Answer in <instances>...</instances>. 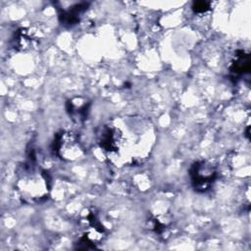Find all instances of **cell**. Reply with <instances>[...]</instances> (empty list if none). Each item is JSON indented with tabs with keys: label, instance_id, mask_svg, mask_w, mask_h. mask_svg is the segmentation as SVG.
Masks as SVG:
<instances>
[{
	"label": "cell",
	"instance_id": "obj_1",
	"mask_svg": "<svg viewBox=\"0 0 251 251\" xmlns=\"http://www.w3.org/2000/svg\"><path fill=\"white\" fill-rule=\"evenodd\" d=\"M191 181L198 191H206L213 184L217 176L215 167L205 161L195 163L190 170Z\"/></svg>",
	"mask_w": 251,
	"mask_h": 251
},
{
	"label": "cell",
	"instance_id": "obj_2",
	"mask_svg": "<svg viewBox=\"0 0 251 251\" xmlns=\"http://www.w3.org/2000/svg\"><path fill=\"white\" fill-rule=\"evenodd\" d=\"M58 154L68 160H73L80 155L81 148L76 136L73 132H63L55 142Z\"/></svg>",
	"mask_w": 251,
	"mask_h": 251
},
{
	"label": "cell",
	"instance_id": "obj_3",
	"mask_svg": "<svg viewBox=\"0 0 251 251\" xmlns=\"http://www.w3.org/2000/svg\"><path fill=\"white\" fill-rule=\"evenodd\" d=\"M249 71V56L243 51H239V54L235 55V60L232 62L230 72L235 75H242Z\"/></svg>",
	"mask_w": 251,
	"mask_h": 251
},
{
	"label": "cell",
	"instance_id": "obj_4",
	"mask_svg": "<svg viewBox=\"0 0 251 251\" xmlns=\"http://www.w3.org/2000/svg\"><path fill=\"white\" fill-rule=\"evenodd\" d=\"M34 39H32L31 34L28 32V30L22 28L21 30L18 31L15 37V48L17 47L18 49L21 50H26L31 47L33 44Z\"/></svg>",
	"mask_w": 251,
	"mask_h": 251
},
{
	"label": "cell",
	"instance_id": "obj_5",
	"mask_svg": "<svg viewBox=\"0 0 251 251\" xmlns=\"http://www.w3.org/2000/svg\"><path fill=\"white\" fill-rule=\"evenodd\" d=\"M209 9V3L200 1V2H195L193 5V10L197 13H203L206 12Z\"/></svg>",
	"mask_w": 251,
	"mask_h": 251
}]
</instances>
